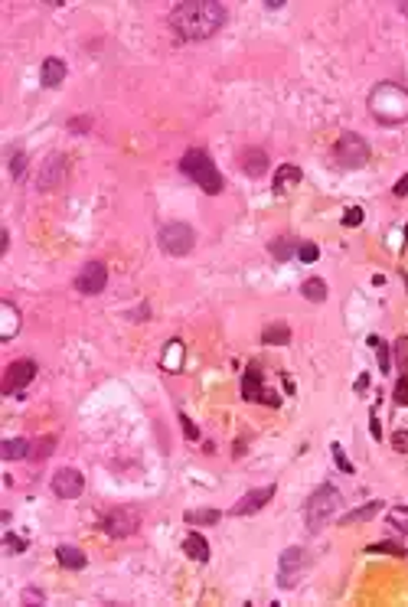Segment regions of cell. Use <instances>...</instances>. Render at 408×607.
I'll list each match as a JSON object with an SVG mask.
<instances>
[{
	"label": "cell",
	"mask_w": 408,
	"mask_h": 607,
	"mask_svg": "<svg viewBox=\"0 0 408 607\" xmlns=\"http://www.w3.org/2000/svg\"><path fill=\"white\" fill-rule=\"evenodd\" d=\"M262 343L268 346H288L291 343V330L284 323H272L268 330H262Z\"/></svg>",
	"instance_id": "obj_21"
},
{
	"label": "cell",
	"mask_w": 408,
	"mask_h": 607,
	"mask_svg": "<svg viewBox=\"0 0 408 607\" xmlns=\"http://www.w3.org/2000/svg\"><path fill=\"white\" fill-rule=\"evenodd\" d=\"M307 562H310V555H307L304 548H288L284 555H281V572H278V584L281 588H291V584L298 582L301 574L307 572Z\"/></svg>",
	"instance_id": "obj_8"
},
{
	"label": "cell",
	"mask_w": 408,
	"mask_h": 607,
	"mask_svg": "<svg viewBox=\"0 0 408 607\" xmlns=\"http://www.w3.org/2000/svg\"><path fill=\"white\" fill-rule=\"evenodd\" d=\"M333 161L340 163L343 170L366 167V163H369V144H366L359 134L346 131V134H340V141L333 144Z\"/></svg>",
	"instance_id": "obj_5"
},
{
	"label": "cell",
	"mask_w": 408,
	"mask_h": 607,
	"mask_svg": "<svg viewBox=\"0 0 408 607\" xmlns=\"http://www.w3.org/2000/svg\"><path fill=\"white\" fill-rule=\"evenodd\" d=\"M399 10H402V13H405V17H408V0H405V4H399Z\"/></svg>",
	"instance_id": "obj_42"
},
{
	"label": "cell",
	"mask_w": 408,
	"mask_h": 607,
	"mask_svg": "<svg viewBox=\"0 0 408 607\" xmlns=\"http://www.w3.org/2000/svg\"><path fill=\"white\" fill-rule=\"evenodd\" d=\"M52 447H56V441H52V438H46V441H43V444L36 447V461H43V457H46V454H49Z\"/></svg>",
	"instance_id": "obj_37"
},
{
	"label": "cell",
	"mask_w": 408,
	"mask_h": 607,
	"mask_svg": "<svg viewBox=\"0 0 408 607\" xmlns=\"http://www.w3.org/2000/svg\"><path fill=\"white\" fill-rule=\"evenodd\" d=\"M137 526H141V516L134 509H115V513H108L102 519V529L108 532L111 539H128L131 532H137Z\"/></svg>",
	"instance_id": "obj_9"
},
{
	"label": "cell",
	"mask_w": 408,
	"mask_h": 607,
	"mask_svg": "<svg viewBox=\"0 0 408 607\" xmlns=\"http://www.w3.org/2000/svg\"><path fill=\"white\" fill-rule=\"evenodd\" d=\"M272 497H274V483H268V487H258V490H248L245 497L232 506V516H255V513H262V506L272 503Z\"/></svg>",
	"instance_id": "obj_13"
},
{
	"label": "cell",
	"mask_w": 408,
	"mask_h": 607,
	"mask_svg": "<svg viewBox=\"0 0 408 607\" xmlns=\"http://www.w3.org/2000/svg\"><path fill=\"white\" fill-rule=\"evenodd\" d=\"M7 248H10V232H4V236H0V255L7 252Z\"/></svg>",
	"instance_id": "obj_40"
},
{
	"label": "cell",
	"mask_w": 408,
	"mask_h": 607,
	"mask_svg": "<svg viewBox=\"0 0 408 607\" xmlns=\"http://www.w3.org/2000/svg\"><path fill=\"white\" fill-rule=\"evenodd\" d=\"M242 398H248V402H268V405H274V408L281 405L278 395H272V392H264L262 388V369H258L255 363L248 366L245 376H242Z\"/></svg>",
	"instance_id": "obj_12"
},
{
	"label": "cell",
	"mask_w": 408,
	"mask_h": 607,
	"mask_svg": "<svg viewBox=\"0 0 408 607\" xmlns=\"http://www.w3.org/2000/svg\"><path fill=\"white\" fill-rule=\"evenodd\" d=\"M301 294H304L307 301L323 304V301H327V284H323L320 278H307L304 284H301Z\"/></svg>",
	"instance_id": "obj_23"
},
{
	"label": "cell",
	"mask_w": 408,
	"mask_h": 607,
	"mask_svg": "<svg viewBox=\"0 0 408 607\" xmlns=\"http://www.w3.org/2000/svg\"><path fill=\"white\" fill-rule=\"evenodd\" d=\"M405 281H408V278H405Z\"/></svg>",
	"instance_id": "obj_43"
},
{
	"label": "cell",
	"mask_w": 408,
	"mask_h": 607,
	"mask_svg": "<svg viewBox=\"0 0 408 607\" xmlns=\"http://www.w3.org/2000/svg\"><path fill=\"white\" fill-rule=\"evenodd\" d=\"M379 366H383V372H389V369H392V363H389V349H385L383 343H379Z\"/></svg>",
	"instance_id": "obj_38"
},
{
	"label": "cell",
	"mask_w": 408,
	"mask_h": 607,
	"mask_svg": "<svg viewBox=\"0 0 408 607\" xmlns=\"http://www.w3.org/2000/svg\"><path fill=\"white\" fill-rule=\"evenodd\" d=\"M26 170V154H13V161H10V173H13V180L23 177Z\"/></svg>",
	"instance_id": "obj_30"
},
{
	"label": "cell",
	"mask_w": 408,
	"mask_h": 607,
	"mask_svg": "<svg viewBox=\"0 0 408 607\" xmlns=\"http://www.w3.org/2000/svg\"><path fill=\"white\" fill-rule=\"evenodd\" d=\"M395 363H399V369L408 372V337L395 340Z\"/></svg>",
	"instance_id": "obj_28"
},
{
	"label": "cell",
	"mask_w": 408,
	"mask_h": 607,
	"mask_svg": "<svg viewBox=\"0 0 408 607\" xmlns=\"http://www.w3.org/2000/svg\"><path fill=\"white\" fill-rule=\"evenodd\" d=\"M343 509V497L340 490L330 487V483H323L320 490H314L310 497H307L304 503V523L310 532H320L323 526L330 523V519H337V513Z\"/></svg>",
	"instance_id": "obj_4"
},
{
	"label": "cell",
	"mask_w": 408,
	"mask_h": 607,
	"mask_svg": "<svg viewBox=\"0 0 408 607\" xmlns=\"http://www.w3.org/2000/svg\"><path fill=\"white\" fill-rule=\"evenodd\" d=\"M226 17L229 13L219 0H187L170 10V30L183 42H199L219 33Z\"/></svg>",
	"instance_id": "obj_1"
},
{
	"label": "cell",
	"mask_w": 408,
	"mask_h": 607,
	"mask_svg": "<svg viewBox=\"0 0 408 607\" xmlns=\"http://www.w3.org/2000/svg\"><path fill=\"white\" fill-rule=\"evenodd\" d=\"M392 395H395V402H399V405H408V372L399 379V386H395V392H392Z\"/></svg>",
	"instance_id": "obj_31"
},
{
	"label": "cell",
	"mask_w": 408,
	"mask_h": 607,
	"mask_svg": "<svg viewBox=\"0 0 408 607\" xmlns=\"http://www.w3.org/2000/svg\"><path fill=\"white\" fill-rule=\"evenodd\" d=\"M56 558H59V565L69 568V572H82V568L88 565L86 552H78L76 545H59L56 548Z\"/></svg>",
	"instance_id": "obj_16"
},
{
	"label": "cell",
	"mask_w": 408,
	"mask_h": 607,
	"mask_svg": "<svg viewBox=\"0 0 408 607\" xmlns=\"http://www.w3.org/2000/svg\"><path fill=\"white\" fill-rule=\"evenodd\" d=\"M4 542H7V552H23V548H26V542L20 539V536H13V532H7V536H4Z\"/></svg>",
	"instance_id": "obj_34"
},
{
	"label": "cell",
	"mask_w": 408,
	"mask_h": 607,
	"mask_svg": "<svg viewBox=\"0 0 408 607\" xmlns=\"http://www.w3.org/2000/svg\"><path fill=\"white\" fill-rule=\"evenodd\" d=\"M392 447L402 451V454H408V431H395V434H392Z\"/></svg>",
	"instance_id": "obj_32"
},
{
	"label": "cell",
	"mask_w": 408,
	"mask_h": 607,
	"mask_svg": "<svg viewBox=\"0 0 408 607\" xmlns=\"http://www.w3.org/2000/svg\"><path fill=\"white\" fill-rule=\"evenodd\" d=\"M82 127H88V118H76V121H72V131H82Z\"/></svg>",
	"instance_id": "obj_41"
},
{
	"label": "cell",
	"mask_w": 408,
	"mask_h": 607,
	"mask_svg": "<svg viewBox=\"0 0 408 607\" xmlns=\"http://www.w3.org/2000/svg\"><path fill=\"white\" fill-rule=\"evenodd\" d=\"M301 183V167H294V163H284V167L274 173V193L284 196L291 190V186Z\"/></svg>",
	"instance_id": "obj_20"
},
{
	"label": "cell",
	"mask_w": 408,
	"mask_h": 607,
	"mask_svg": "<svg viewBox=\"0 0 408 607\" xmlns=\"http://www.w3.org/2000/svg\"><path fill=\"white\" fill-rule=\"evenodd\" d=\"M392 193H395V196H408V173H405V177H402L395 186H392Z\"/></svg>",
	"instance_id": "obj_39"
},
{
	"label": "cell",
	"mask_w": 408,
	"mask_h": 607,
	"mask_svg": "<svg viewBox=\"0 0 408 607\" xmlns=\"http://www.w3.org/2000/svg\"><path fill=\"white\" fill-rule=\"evenodd\" d=\"M369 552H392V555H405V548L392 545V542H383V545H369Z\"/></svg>",
	"instance_id": "obj_35"
},
{
	"label": "cell",
	"mask_w": 408,
	"mask_h": 607,
	"mask_svg": "<svg viewBox=\"0 0 408 607\" xmlns=\"http://www.w3.org/2000/svg\"><path fill=\"white\" fill-rule=\"evenodd\" d=\"M383 509V503L375 499V503H369V506H359L356 513H346V516H340V523H363V519H373L375 513Z\"/></svg>",
	"instance_id": "obj_24"
},
{
	"label": "cell",
	"mask_w": 408,
	"mask_h": 607,
	"mask_svg": "<svg viewBox=\"0 0 408 607\" xmlns=\"http://www.w3.org/2000/svg\"><path fill=\"white\" fill-rule=\"evenodd\" d=\"M36 379V363L33 359H17V363H10L7 369H4V395H17V392H23L30 382Z\"/></svg>",
	"instance_id": "obj_7"
},
{
	"label": "cell",
	"mask_w": 408,
	"mask_h": 607,
	"mask_svg": "<svg viewBox=\"0 0 408 607\" xmlns=\"http://www.w3.org/2000/svg\"><path fill=\"white\" fill-rule=\"evenodd\" d=\"M268 252L274 255V258H278V262H288V258H294V255H298V245H294V238H274L272 245H268Z\"/></svg>",
	"instance_id": "obj_22"
},
{
	"label": "cell",
	"mask_w": 408,
	"mask_h": 607,
	"mask_svg": "<svg viewBox=\"0 0 408 607\" xmlns=\"http://www.w3.org/2000/svg\"><path fill=\"white\" fill-rule=\"evenodd\" d=\"M238 163H242V170H245L248 177H262L264 170H268V154L262 147H245V151L238 154Z\"/></svg>",
	"instance_id": "obj_14"
},
{
	"label": "cell",
	"mask_w": 408,
	"mask_h": 607,
	"mask_svg": "<svg viewBox=\"0 0 408 607\" xmlns=\"http://www.w3.org/2000/svg\"><path fill=\"white\" fill-rule=\"evenodd\" d=\"M30 454H33V444L26 438H10V441L0 444V457H4V461H26Z\"/></svg>",
	"instance_id": "obj_17"
},
{
	"label": "cell",
	"mask_w": 408,
	"mask_h": 607,
	"mask_svg": "<svg viewBox=\"0 0 408 607\" xmlns=\"http://www.w3.org/2000/svg\"><path fill=\"white\" fill-rule=\"evenodd\" d=\"M298 258L304 265H310V262H317V258H320V248H317L314 242H304V245H298Z\"/></svg>",
	"instance_id": "obj_27"
},
{
	"label": "cell",
	"mask_w": 408,
	"mask_h": 607,
	"mask_svg": "<svg viewBox=\"0 0 408 607\" xmlns=\"http://www.w3.org/2000/svg\"><path fill=\"white\" fill-rule=\"evenodd\" d=\"M180 170H183V173H187V177L209 196L222 193V186H226L222 183L219 167H216V161L206 151H199V147H190V151L180 157Z\"/></svg>",
	"instance_id": "obj_3"
},
{
	"label": "cell",
	"mask_w": 408,
	"mask_h": 607,
	"mask_svg": "<svg viewBox=\"0 0 408 607\" xmlns=\"http://www.w3.org/2000/svg\"><path fill=\"white\" fill-rule=\"evenodd\" d=\"M369 111L379 125H402L408 121V88L399 82H379L369 92Z\"/></svg>",
	"instance_id": "obj_2"
},
{
	"label": "cell",
	"mask_w": 408,
	"mask_h": 607,
	"mask_svg": "<svg viewBox=\"0 0 408 607\" xmlns=\"http://www.w3.org/2000/svg\"><path fill=\"white\" fill-rule=\"evenodd\" d=\"M183 552H187L193 562H199V565L209 562V542H206L199 532H190L187 539H183Z\"/></svg>",
	"instance_id": "obj_18"
},
{
	"label": "cell",
	"mask_w": 408,
	"mask_h": 607,
	"mask_svg": "<svg viewBox=\"0 0 408 607\" xmlns=\"http://www.w3.org/2000/svg\"><path fill=\"white\" fill-rule=\"evenodd\" d=\"M180 353H183V343H180V340H170V343H167V356H163V369H170V372H177L180 366Z\"/></svg>",
	"instance_id": "obj_26"
},
{
	"label": "cell",
	"mask_w": 408,
	"mask_h": 607,
	"mask_svg": "<svg viewBox=\"0 0 408 607\" xmlns=\"http://www.w3.org/2000/svg\"><path fill=\"white\" fill-rule=\"evenodd\" d=\"M62 170H66V161H62L59 154H56V157H49V161L43 163V177H40V190H52V186H59Z\"/></svg>",
	"instance_id": "obj_19"
},
{
	"label": "cell",
	"mask_w": 408,
	"mask_h": 607,
	"mask_svg": "<svg viewBox=\"0 0 408 607\" xmlns=\"http://www.w3.org/2000/svg\"><path fill=\"white\" fill-rule=\"evenodd\" d=\"M82 490H86V477L78 470H72V467L52 473V493L59 499H76L82 497Z\"/></svg>",
	"instance_id": "obj_11"
},
{
	"label": "cell",
	"mask_w": 408,
	"mask_h": 607,
	"mask_svg": "<svg viewBox=\"0 0 408 607\" xmlns=\"http://www.w3.org/2000/svg\"><path fill=\"white\" fill-rule=\"evenodd\" d=\"M180 422H183V431H187V438H190V441H196V438H199V428H196V424L190 422L187 415H180Z\"/></svg>",
	"instance_id": "obj_36"
},
{
	"label": "cell",
	"mask_w": 408,
	"mask_h": 607,
	"mask_svg": "<svg viewBox=\"0 0 408 607\" xmlns=\"http://www.w3.org/2000/svg\"><path fill=\"white\" fill-rule=\"evenodd\" d=\"M219 509H196V513H187V523L190 526H213L219 523Z\"/></svg>",
	"instance_id": "obj_25"
},
{
	"label": "cell",
	"mask_w": 408,
	"mask_h": 607,
	"mask_svg": "<svg viewBox=\"0 0 408 607\" xmlns=\"http://www.w3.org/2000/svg\"><path fill=\"white\" fill-rule=\"evenodd\" d=\"M359 222H363V209L359 206H349L346 212H343V226H349V229H356Z\"/></svg>",
	"instance_id": "obj_29"
},
{
	"label": "cell",
	"mask_w": 408,
	"mask_h": 607,
	"mask_svg": "<svg viewBox=\"0 0 408 607\" xmlns=\"http://www.w3.org/2000/svg\"><path fill=\"white\" fill-rule=\"evenodd\" d=\"M62 79H66V62L56 59V56H49V59L43 62V69H40V82H43V88H56V85H62Z\"/></svg>",
	"instance_id": "obj_15"
},
{
	"label": "cell",
	"mask_w": 408,
	"mask_h": 607,
	"mask_svg": "<svg viewBox=\"0 0 408 607\" xmlns=\"http://www.w3.org/2000/svg\"><path fill=\"white\" fill-rule=\"evenodd\" d=\"M157 242H161V248L167 255L180 258V255L193 252L196 232H193V226H187V222H167V226H161V232H157Z\"/></svg>",
	"instance_id": "obj_6"
},
{
	"label": "cell",
	"mask_w": 408,
	"mask_h": 607,
	"mask_svg": "<svg viewBox=\"0 0 408 607\" xmlns=\"http://www.w3.org/2000/svg\"><path fill=\"white\" fill-rule=\"evenodd\" d=\"M105 284H108V268L102 262H88L78 268L76 274V287L82 294H102Z\"/></svg>",
	"instance_id": "obj_10"
},
{
	"label": "cell",
	"mask_w": 408,
	"mask_h": 607,
	"mask_svg": "<svg viewBox=\"0 0 408 607\" xmlns=\"http://www.w3.org/2000/svg\"><path fill=\"white\" fill-rule=\"evenodd\" d=\"M333 457H337V467H340V470L353 473V464L346 461V454H343V447H340V444H333Z\"/></svg>",
	"instance_id": "obj_33"
}]
</instances>
